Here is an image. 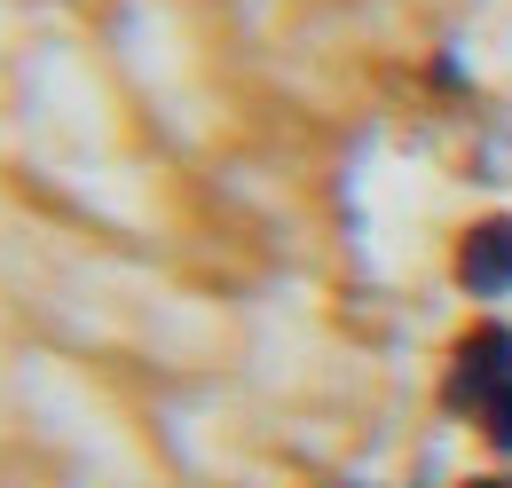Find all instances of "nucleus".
Masks as SVG:
<instances>
[{"label":"nucleus","instance_id":"nucleus-4","mask_svg":"<svg viewBox=\"0 0 512 488\" xmlns=\"http://www.w3.org/2000/svg\"><path fill=\"white\" fill-rule=\"evenodd\" d=\"M465 488H512V481H497V473H481V481H465Z\"/></svg>","mask_w":512,"mask_h":488},{"label":"nucleus","instance_id":"nucleus-3","mask_svg":"<svg viewBox=\"0 0 512 488\" xmlns=\"http://www.w3.org/2000/svg\"><path fill=\"white\" fill-rule=\"evenodd\" d=\"M481 441H489L497 457H512V386L489 402V410H481Z\"/></svg>","mask_w":512,"mask_h":488},{"label":"nucleus","instance_id":"nucleus-2","mask_svg":"<svg viewBox=\"0 0 512 488\" xmlns=\"http://www.w3.org/2000/svg\"><path fill=\"white\" fill-rule=\"evenodd\" d=\"M457 284L473 300H505L512 292V213H489L457 237Z\"/></svg>","mask_w":512,"mask_h":488},{"label":"nucleus","instance_id":"nucleus-1","mask_svg":"<svg viewBox=\"0 0 512 488\" xmlns=\"http://www.w3.org/2000/svg\"><path fill=\"white\" fill-rule=\"evenodd\" d=\"M512 386V323H473L457 339V370H449L442 402L449 410H489Z\"/></svg>","mask_w":512,"mask_h":488}]
</instances>
